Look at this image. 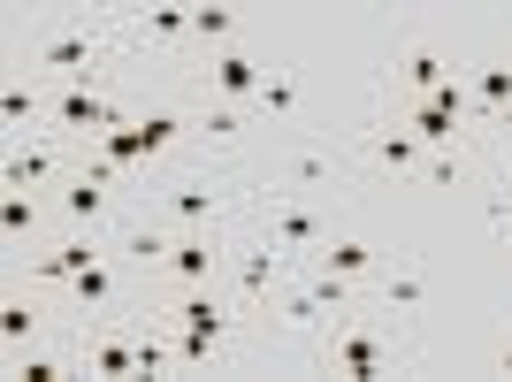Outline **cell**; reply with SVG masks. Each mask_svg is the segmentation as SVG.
Returning a JSON list of instances; mask_svg holds the SVG:
<instances>
[{
	"instance_id": "6da1fadb",
	"label": "cell",
	"mask_w": 512,
	"mask_h": 382,
	"mask_svg": "<svg viewBox=\"0 0 512 382\" xmlns=\"http://www.w3.org/2000/svg\"><path fill=\"white\" fill-rule=\"evenodd\" d=\"M92 62H100V31H62V39H46V46H39V69L69 77V85H85Z\"/></svg>"
},
{
	"instance_id": "7a4b0ae2",
	"label": "cell",
	"mask_w": 512,
	"mask_h": 382,
	"mask_svg": "<svg viewBox=\"0 0 512 382\" xmlns=\"http://www.w3.org/2000/svg\"><path fill=\"white\" fill-rule=\"evenodd\" d=\"M214 260H222V253H214V230H199V237H176L161 268H169L184 291H199V283H214Z\"/></svg>"
},
{
	"instance_id": "3957f363",
	"label": "cell",
	"mask_w": 512,
	"mask_h": 382,
	"mask_svg": "<svg viewBox=\"0 0 512 382\" xmlns=\"http://www.w3.org/2000/svg\"><path fill=\"white\" fill-rule=\"evenodd\" d=\"M329 367H344V375H383L390 352H383V337H367V329H344V337H329Z\"/></svg>"
},
{
	"instance_id": "277c9868",
	"label": "cell",
	"mask_w": 512,
	"mask_h": 382,
	"mask_svg": "<svg viewBox=\"0 0 512 382\" xmlns=\"http://www.w3.org/2000/svg\"><path fill=\"white\" fill-rule=\"evenodd\" d=\"M54 123H69V130H115V107H107L100 92H85V85H69L62 100H54Z\"/></svg>"
},
{
	"instance_id": "5b68a950",
	"label": "cell",
	"mask_w": 512,
	"mask_h": 382,
	"mask_svg": "<svg viewBox=\"0 0 512 382\" xmlns=\"http://www.w3.org/2000/svg\"><path fill=\"white\" fill-rule=\"evenodd\" d=\"M406 130L421 138V146H451V138H459V115L436 107V100H406Z\"/></svg>"
},
{
	"instance_id": "8992f818",
	"label": "cell",
	"mask_w": 512,
	"mask_h": 382,
	"mask_svg": "<svg viewBox=\"0 0 512 382\" xmlns=\"http://www.w3.org/2000/svg\"><path fill=\"white\" fill-rule=\"evenodd\" d=\"M268 77H260L253 54H214V92H230V100H245V92H260Z\"/></svg>"
},
{
	"instance_id": "52a82bcc",
	"label": "cell",
	"mask_w": 512,
	"mask_h": 382,
	"mask_svg": "<svg viewBox=\"0 0 512 382\" xmlns=\"http://www.w3.org/2000/svg\"><path fill=\"white\" fill-rule=\"evenodd\" d=\"M406 85H413V100L444 92V85H451V62L436 54V46H413V54H406Z\"/></svg>"
},
{
	"instance_id": "ba28073f",
	"label": "cell",
	"mask_w": 512,
	"mask_h": 382,
	"mask_svg": "<svg viewBox=\"0 0 512 382\" xmlns=\"http://www.w3.org/2000/svg\"><path fill=\"white\" fill-rule=\"evenodd\" d=\"M321 268H329V276H367V268H375V253H367L360 237H329V245H321Z\"/></svg>"
},
{
	"instance_id": "9c48e42d",
	"label": "cell",
	"mask_w": 512,
	"mask_h": 382,
	"mask_svg": "<svg viewBox=\"0 0 512 382\" xmlns=\"http://www.w3.org/2000/svg\"><path fill=\"white\" fill-rule=\"evenodd\" d=\"M176 321H184V329H199V337H214V344L230 337V314H222V306H214L207 291H192V298H184V306H176Z\"/></svg>"
},
{
	"instance_id": "30bf717a",
	"label": "cell",
	"mask_w": 512,
	"mask_h": 382,
	"mask_svg": "<svg viewBox=\"0 0 512 382\" xmlns=\"http://www.w3.org/2000/svg\"><path fill=\"white\" fill-rule=\"evenodd\" d=\"M62 214H69V222H100V214H107V184H100V176H77V184L62 191Z\"/></svg>"
},
{
	"instance_id": "8fae6325",
	"label": "cell",
	"mask_w": 512,
	"mask_h": 382,
	"mask_svg": "<svg viewBox=\"0 0 512 382\" xmlns=\"http://www.w3.org/2000/svg\"><path fill=\"white\" fill-rule=\"evenodd\" d=\"M169 214H176V222H192V230H207V222H214V184H176Z\"/></svg>"
},
{
	"instance_id": "7c38bea8",
	"label": "cell",
	"mask_w": 512,
	"mask_h": 382,
	"mask_svg": "<svg viewBox=\"0 0 512 382\" xmlns=\"http://www.w3.org/2000/svg\"><path fill=\"white\" fill-rule=\"evenodd\" d=\"M46 169H54V153H46V146H16V153H8V191L46 184Z\"/></svg>"
},
{
	"instance_id": "4fadbf2b",
	"label": "cell",
	"mask_w": 512,
	"mask_h": 382,
	"mask_svg": "<svg viewBox=\"0 0 512 382\" xmlns=\"http://www.w3.org/2000/svg\"><path fill=\"white\" fill-rule=\"evenodd\" d=\"M329 306H344V276H321L314 291H299L291 298V321H321Z\"/></svg>"
},
{
	"instance_id": "5bb4252c",
	"label": "cell",
	"mask_w": 512,
	"mask_h": 382,
	"mask_svg": "<svg viewBox=\"0 0 512 382\" xmlns=\"http://www.w3.org/2000/svg\"><path fill=\"white\" fill-rule=\"evenodd\" d=\"M184 130H192L184 115H169V107H153L146 123H138V146H146V153H169L176 138H184Z\"/></svg>"
},
{
	"instance_id": "9a60e30c",
	"label": "cell",
	"mask_w": 512,
	"mask_h": 382,
	"mask_svg": "<svg viewBox=\"0 0 512 382\" xmlns=\"http://www.w3.org/2000/svg\"><path fill=\"white\" fill-rule=\"evenodd\" d=\"M85 268H92V245H85V237H77V245H62V253H46V260H39V276H46V283H77Z\"/></svg>"
},
{
	"instance_id": "2e32d148",
	"label": "cell",
	"mask_w": 512,
	"mask_h": 382,
	"mask_svg": "<svg viewBox=\"0 0 512 382\" xmlns=\"http://www.w3.org/2000/svg\"><path fill=\"white\" fill-rule=\"evenodd\" d=\"M474 100L490 107V115H505V107H512V69L482 62V69H474Z\"/></svg>"
},
{
	"instance_id": "e0dca14e",
	"label": "cell",
	"mask_w": 512,
	"mask_h": 382,
	"mask_svg": "<svg viewBox=\"0 0 512 382\" xmlns=\"http://www.w3.org/2000/svg\"><path fill=\"white\" fill-rule=\"evenodd\" d=\"M276 237H268V245H260V253L253 260H245V276H237V283H245V298H260V291H268V276H276Z\"/></svg>"
},
{
	"instance_id": "ac0fdd59",
	"label": "cell",
	"mask_w": 512,
	"mask_h": 382,
	"mask_svg": "<svg viewBox=\"0 0 512 382\" xmlns=\"http://www.w3.org/2000/svg\"><path fill=\"white\" fill-rule=\"evenodd\" d=\"M69 291H77V306H107V298H115V276H107L100 260H92V268H85L77 283H69Z\"/></svg>"
},
{
	"instance_id": "d6986e66",
	"label": "cell",
	"mask_w": 512,
	"mask_h": 382,
	"mask_svg": "<svg viewBox=\"0 0 512 382\" xmlns=\"http://www.w3.org/2000/svg\"><path fill=\"white\" fill-rule=\"evenodd\" d=\"M138 367V344H92V375H130Z\"/></svg>"
},
{
	"instance_id": "ffe728a7",
	"label": "cell",
	"mask_w": 512,
	"mask_h": 382,
	"mask_svg": "<svg viewBox=\"0 0 512 382\" xmlns=\"http://www.w3.org/2000/svg\"><path fill=\"white\" fill-rule=\"evenodd\" d=\"M100 153L115 161V169H130V161L146 153V146H138V123H130V130H100Z\"/></svg>"
},
{
	"instance_id": "44dd1931",
	"label": "cell",
	"mask_w": 512,
	"mask_h": 382,
	"mask_svg": "<svg viewBox=\"0 0 512 382\" xmlns=\"http://www.w3.org/2000/svg\"><path fill=\"white\" fill-rule=\"evenodd\" d=\"M276 245H314V214H306V207H283L276 214Z\"/></svg>"
},
{
	"instance_id": "7402d4cb",
	"label": "cell",
	"mask_w": 512,
	"mask_h": 382,
	"mask_svg": "<svg viewBox=\"0 0 512 382\" xmlns=\"http://www.w3.org/2000/svg\"><path fill=\"white\" fill-rule=\"evenodd\" d=\"M383 169H421V138H406V130H398V138H383Z\"/></svg>"
},
{
	"instance_id": "603a6c76",
	"label": "cell",
	"mask_w": 512,
	"mask_h": 382,
	"mask_svg": "<svg viewBox=\"0 0 512 382\" xmlns=\"http://www.w3.org/2000/svg\"><path fill=\"white\" fill-rule=\"evenodd\" d=\"M31 222H39V207H31L23 191H8V207H0V230H8V237H23Z\"/></svg>"
},
{
	"instance_id": "cb8c5ba5",
	"label": "cell",
	"mask_w": 512,
	"mask_h": 382,
	"mask_svg": "<svg viewBox=\"0 0 512 382\" xmlns=\"http://www.w3.org/2000/svg\"><path fill=\"white\" fill-rule=\"evenodd\" d=\"M192 31H199V39H230L237 16H230V8H192Z\"/></svg>"
},
{
	"instance_id": "d4e9b609",
	"label": "cell",
	"mask_w": 512,
	"mask_h": 382,
	"mask_svg": "<svg viewBox=\"0 0 512 382\" xmlns=\"http://www.w3.org/2000/svg\"><path fill=\"white\" fill-rule=\"evenodd\" d=\"M260 107H268V115H291V107H299V85H291V77H268V85H260Z\"/></svg>"
},
{
	"instance_id": "484cf974",
	"label": "cell",
	"mask_w": 512,
	"mask_h": 382,
	"mask_svg": "<svg viewBox=\"0 0 512 382\" xmlns=\"http://www.w3.org/2000/svg\"><path fill=\"white\" fill-rule=\"evenodd\" d=\"M146 31H153V39H176V31H192V8H153Z\"/></svg>"
},
{
	"instance_id": "4316f807",
	"label": "cell",
	"mask_w": 512,
	"mask_h": 382,
	"mask_svg": "<svg viewBox=\"0 0 512 382\" xmlns=\"http://www.w3.org/2000/svg\"><path fill=\"white\" fill-rule=\"evenodd\" d=\"M176 360H184V367H207V360H214V337H199V329H184V337H176Z\"/></svg>"
},
{
	"instance_id": "83f0119b",
	"label": "cell",
	"mask_w": 512,
	"mask_h": 382,
	"mask_svg": "<svg viewBox=\"0 0 512 382\" xmlns=\"http://www.w3.org/2000/svg\"><path fill=\"white\" fill-rule=\"evenodd\" d=\"M62 375V360H46V352H23L16 360V382H54Z\"/></svg>"
},
{
	"instance_id": "f1b7e54d",
	"label": "cell",
	"mask_w": 512,
	"mask_h": 382,
	"mask_svg": "<svg viewBox=\"0 0 512 382\" xmlns=\"http://www.w3.org/2000/svg\"><path fill=\"white\" fill-rule=\"evenodd\" d=\"M0 115H8V123H31V115H39V100H31L23 85H8V92H0Z\"/></svg>"
},
{
	"instance_id": "f546056e",
	"label": "cell",
	"mask_w": 512,
	"mask_h": 382,
	"mask_svg": "<svg viewBox=\"0 0 512 382\" xmlns=\"http://www.w3.org/2000/svg\"><path fill=\"white\" fill-rule=\"evenodd\" d=\"M31 321H39L31 306H0V337H8V344H23V337H31Z\"/></svg>"
},
{
	"instance_id": "4dcf8cb0",
	"label": "cell",
	"mask_w": 512,
	"mask_h": 382,
	"mask_svg": "<svg viewBox=\"0 0 512 382\" xmlns=\"http://www.w3.org/2000/svg\"><path fill=\"white\" fill-rule=\"evenodd\" d=\"M199 130H207V138H237L245 123H237V107H207V115H199Z\"/></svg>"
},
{
	"instance_id": "1f68e13d",
	"label": "cell",
	"mask_w": 512,
	"mask_h": 382,
	"mask_svg": "<svg viewBox=\"0 0 512 382\" xmlns=\"http://www.w3.org/2000/svg\"><path fill=\"white\" fill-rule=\"evenodd\" d=\"M383 298H390V306H421L428 291H421V276H390V283H383Z\"/></svg>"
},
{
	"instance_id": "d6a6232c",
	"label": "cell",
	"mask_w": 512,
	"mask_h": 382,
	"mask_svg": "<svg viewBox=\"0 0 512 382\" xmlns=\"http://www.w3.org/2000/svg\"><path fill=\"white\" fill-rule=\"evenodd\" d=\"M130 253H138V260H169V237H153V230H130Z\"/></svg>"
},
{
	"instance_id": "836d02e7",
	"label": "cell",
	"mask_w": 512,
	"mask_h": 382,
	"mask_svg": "<svg viewBox=\"0 0 512 382\" xmlns=\"http://www.w3.org/2000/svg\"><path fill=\"white\" fill-rule=\"evenodd\" d=\"M497 375H512V344H505V352H497Z\"/></svg>"
}]
</instances>
